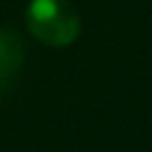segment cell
<instances>
[{
	"mask_svg": "<svg viewBox=\"0 0 152 152\" xmlns=\"http://www.w3.org/2000/svg\"><path fill=\"white\" fill-rule=\"evenodd\" d=\"M25 20L31 36L49 47H67L81 34V18L67 0H31Z\"/></svg>",
	"mask_w": 152,
	"mask_h": 152,
	"instance_id": "cell-1",
	"label": "cell"
},
{
	"mask_svg": "<svg viewBox=\"0 0 152 152\" xmlns=\"http://www.w3.org/2000/svg\"><path fill=\"white\" fill-rule=\"evenodd\" d=\"M25 63V43L14 29H0V85L9 83Z\"/></svg>",
	"mask_w": 152,
	"mask_h": 152,
	"instance_id": "cell-2",
	"label": "cell"
}]
</instances>
